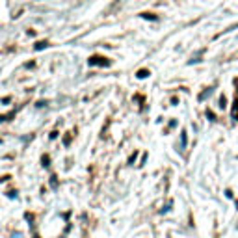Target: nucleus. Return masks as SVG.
Instances as JSON below:
<instances>
[{
    "label": "nucleus",
    "mask_w": 238,
    "mask_h": 238,
    "mask_svg": "<svg viewBox=\"0 0 238 238\" xmlns=\"http://www.w3.org/2000/svg\"><path fill=\"white\" fill-rule=\"evenodd\" d=\"M103 60H104V58H97V56H93V58L89 60V63H91V65H95V63H100V65H110V62H103Z\"/></svg>",
    "instance_id": "obj_1"
},
{
    "label": "nucleus",
    "mask_w": 238,
    "mask_h": 238,
    "mask_svg": "<svg viewBox=\"0 0 238 238\" xmlns=\"http://www.w3.org/2000/svg\"><path fill=\"white\" fill-rule=\"evenodd\" d=\"M147 74H149V73H147V71H140V73H138V77H140V78H141V77H143V78H145V77H147Z\"/></svg>",
    "instance_id": "obj_2"
}]
</instances>
